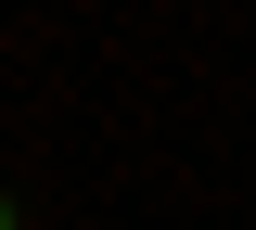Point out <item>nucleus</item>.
Wrapping results in <instances>:
<instances>
[{
    "instance_id": "nucleus-1",
    "label": "nucleus",
    "mask_w": 256,
    "mask_h": 230,
    "mask_svg": "<svg viewBox=\"0 0 256 230\" xmlns=\"http://www.w3.org/2000/svg\"><path fill=\"white\" fill-rule=\"evenodd\" d=\"M0 230H13V205H0Z\"/></svg>"
}]
</instances>
